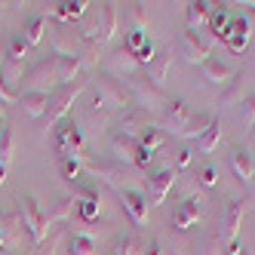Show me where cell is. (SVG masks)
<instances>
[{
	"label": "cell",
	"instance_id": "obj_28",
	"mask_svg": "<svg viewBox=\"0 0 255 255\" xmlns=\"http://www.w3.org/2000/svg\"><path fill=\"white\" fill-rule=\"evenodd\" d=\"M138 144L144 151H151V154H157L163 144H166V132L163 129H157V126H148V129L141 132V138H138Z\"/></svg>",
	"mask_w": 255,
	"mask_h": 255
},
{
	"label": "cell",
	"instance_id": "obj_38",
	"mask_svg": "<svg viewBox=\"0 0 255 255\" xmlns=\"http://www.w3.org/2000/svg\"><path fill=\"white\" fill-rule=\"evenodd\" d=\"M225 252V240L222 237H215V234H209L203 243H200V255H222Z\"/></svg>",
	"mask_w": 255,
	"mask_h": 255
},
{
	"label": "cell",
	"instance_id": "obj_42",
	"mask_svg": "<svg viewBox=\"0 0 255 255\" xmlns=\"http://www.w3.org/2000/svg\"><path fill=\"white\" fill-rule=\"evenodd\" d=\"M105 108H108V102H105V96L96 89V96H93V111H105Z\"/></svg>",
	"mask_w": 255,
	"mask_h": 255
},
{
	"label": "cell",
	"instance_id": "obj_8",
	"mask_svg": "<svg viewBox=\"0 0 255 255\" xmlns=\"http://www.w3.org/2000/svg\"><path fill=\"white\" fill-rule=\"evenodd\" d=\"M99 93L105 96V102L117 105L120 111H123V108H129V105H132V99H129V89H126V83H123V80H117L114 74H102V77H99Z\"/></svg>",
	"mask_w": 255,
	"mask_h": 255
},
{
	"label": "cell",
	"instance_id": "obj_43",
	"mask_svg": "<svg viewBox=\"0 0 255 255\" xmlns=\"http://www.w3.org/2000/svg\"><path fill=\"white\" fill-rule=\"evenodd\" d=\"M141 255H163V249H160V243H157V240H151V243H148V249H144Z\"/></svg>",
	"mask_w": 255,
	"mask_h": 255
},
{
	"label": "cell",
	"instance_id": "obj_20",
	"mask_svg": "<svg viewBox=\"0 0 255 255\" xmlns=\"http://www.w3.org/2000/svg\"><path fill=\"white\" fill-rule=\"evenodd\" d=\"M19 105H22V111L28 114V117H37V120H43V114H46V105H49V96L46 93H22V99H19Z\"/></svg>",
	"mask_w": 255,
	"mask_h": 255
},
{
	"label": "cell",
	"instance_id": "obj_32",
	"mask_svg": "<svg viewBox=\"0 0 255 255\" xmlns=\"http://www.w3.org/2000/svg\"><path fill=\"white\" fill-rule=\"evenodd\" d=\"M135 68H138V62H135L132 52H126V49L114 52V59H111V71H117V74H126V77H132V71H135Z\"/></svg>",
	"mask_w": 255,
	"mask_h": 255
},
{
	"label": "cell",
	"instance_id": "obj_5",
	"mask_svg": "<svg viewBox=\"0 0 255 255\" xmlns=\"http://www.w3.org/2000/svg\"><path fill=\"white\" fill-rule=\"evenodd\" d=\"M19 209H22V222H25V228H28V234H31V240L34 243H43L46 240V234H49V225H46V215H43V209H40V203L34 197H22L19 200Z\"/></svg>",
	"mask_w": 255,
	"mask_h": 255
},
{
	"label": "cell",
	"instance_id": "obj_10",
	"mask_svg": "<svg viewBox=\"0 0 255 255\" xmlns=\"http://www.w3.org/2000/svg\"><path fill=\"white\" fill-rule=\"evenodd\" d=\"M175 185V169L166 166V169H157L148 175V194H151V206H160L163 200H166V194L172 191Z\"/></svg>",
	"mask_w": 255,
	"mask_h": 255
},
{
	"label": "cell",
	"instance_id": "obj_24",
	"mask_svg": "<svg viewBox=\"0 0 255 255\" xmlns=\"http://www.w3.org/2000/svg\"><path fill=\"white\" fill-rule=\"evenodd\" d=\"M83 169L86 172H93L96 178H105V181H111L117 172H120V163H108V160H83Z\"/></svg>",
	"mask_w": 255,
	"mask_h": 255
},
{
	"label": "cell",
	"instance_id": "obj_40",
	"mask_svg": "<svg viewBox=\"0 0 255 255\" xmlns=\"http://www.w3.org/2000/svg\"><path fill=\"white\" fill-rule=\"evenodd\" d=\"M191 160H194V148L191 144H181V148L175 151V169H188Z\"/></svg>",
	"mask_w": 255,
	"mask_h": 255
},
{
	"label": "cell",
	"instance_id": "obj_19",
	"mask_svg": "<svg viewBox=\"0 0 255 255\" xmlns=\"http://www.w3.org/2000/svg\"><path fill=\"white\" fill-rule=\"evenodd\" d=\"M74 209H77V200L71 197V194H68V197H59L56 203H52V209H49V212H43V215H46V225L52 228V225H62V222H68Z\"/></svg>",
	"mask_w": 255,
	"mask_h": 255
},
{
	"label": "cell",
	"instance_id": "obj_44",
	"mask_svg": "<svg viewBox=\"0 0 255 255\" xmlns=\"http://www.w3.org/2000/svg\"><path fill=\"white\" fill-rule=\"evenodd\" d=\"M3 185H6V166L0 163V188H3Z\"/></svg>",
	"mask_w": 255,
	"mask_h": 255
},
{
	"label": "cell",
	"instance_id": "obj_29",
	"mask_svg": "<svg viewBox=\"0 0 255 255\" xmlns=\"http://www.w3.org/2000/svg\"><path fill=\"white\" fill-rule=\"evenodd\" d=\"M169 68H172V52H160V56L148 65V71H151V80L160 86L163 80H166V74H169Z\"/></svg>",
	"mask_w": 255,
	"mask_h": 255
},
{
	"label": "cell",
	"instance_id": "obj_36",
	"mask_svg": "<svg viewBox=\"0 0 255 255\" xmlns=\"http://www.w3.org/2000/svg\"><path fill=\"white\" fill-rule=\"evenodd\" d=\"M28 49H31V46L25 43V37H22V34H15V37L9 40L6 59H9V62H19V65H22V62H25V56H28Z\"/></svg>",
	"mask_w": 255,
	"mask_h": 255
},
{
	"label": "cell",
	"instance_id": "obj_21",
	"mask_svg": "<svg viewBox=\"0 0 255 255\" xmlns=\"http://www.w3.org/2000/svg\"><path fill=\"white\" fill-rule=\"evenodd\" d=\"M86 9H89L86 0H65V3H56V6H52V15H56V19H62V22H74V19H83Z\"/></svg>",
	"mask_w": 255,
	"mask_h": 255
},
{
	"label": "cell",
	"instance_id": "obj_30",
	"mask_svg": "<svg viewBox=\"0 0 255 255\" xmlns=\"http://www.w3.org/2000/svg\"><path fill=\"white\" fill-rule=\"evenodd\" d=\"M212 120H215L212 114H197V117H191L188 126L181 129V138H200V135L209 129V123H212Z\"/></svg>",
	"mask_w": 255,
	"mask_h": 255
},
{
	"label": "cell",
	"instance_id": "obj_1",
	"mask_svg": "<svg viewBox=\"0 0 255 255\" xmlns=\"http://www.w3.org/2000/svg\"><path fill=\"white\" fill-rule=\"evenodd\" d=\"M86 89V80H74V83H68V86H59L56 93H49V105H46V114H43V123L46 126H56L62 123V117L71 111V105L77 102V96Z\"/></svg>",
	"mask_w": 255,
	"mask_h": 255
},
{
	"label": "cell",
	"instance_id": "obj_13",
	"mask_svg": "<svg viewBox=\"0 0 255 255\" xmlns=\"http://www.w3.org/2000/svg\"><path fill=\"white\" fill-rule=\"evenodd\" d=\"M120 203H123L126 212H129V218H132L135 225L148 222V197H144L141 191H132V188L120 191Z\"/></svg>",
	"mask_w": 255,
	"mask_h": 255
},
{
	"label": "cell",
	"instance_id": "obj_22",
	"mask_svg": "<svg viewBox=\"0 0 255 255\" xmlns=\"http://www.w3.org/2000/svg\"><path fill=\"white\" fill-rule=\"evenodd\" d=\"M43 34H46V15H31V19L25 22V28H22L25 43L28 46H37L43 40Z\"/></svg>",
	"mask_w": 255,
	"mask_h": 255
},
{
	"label": "cell",
	"instance_id": "obj_27",
	"mask_svg": "<svg viewBox=\"0 0 255 255\" xmlns=\"http://www.w3.org/2000/svg\"><path fill=\"white\" fill-rule=\"evenodd\" d=\"M15 154V138H12V126L9 123H0V163L9 166V160Z\"/></svg>",
	"mask_w": 255,
	"mask_h": 255
},
{
	"label": "cell",
	"instance_id": "obj_14",
	"mask_svg": "<svg viewBox=\"0 0 255 255\" xmlns=\"http://www.w3.org/2000/svg\"><path fill=\"white\" fill-rule=\"evenodd\" d=\"M188 120H191L188 105L181 99H166V105H163V123H166L175 135H181V129L188 126Z\"/></svg>",
	"mask_w": 255,
	"mask_h": 255
},
{
	"label": "cell",
	"instance_id": "obj_6",
	"mask_svg": "<svg viewBox=\"0 0 255 255\" xmlns=\"http://www.w3.org/2000/svg\"><path fill=\"white\" fill-rule=\"evenodd\" d=\"M148 111L144 108H138V105H129V108H123V111L117 114V123H114V129H117V135H126V138H141V132L148 129Z\"/></svg>",
	"mask_w": 255,
	"mask_h": 255
},
{
	"label": "cell",
	"instance_id": "obj_45",
	"mask_svg": "<svg viewBox=\"0 0 255 255\" xmlns=\"http://www.w3.org/2000/svg\"><path fill=\"white\" fill-rule=\"evenodd\" d=\"M6 243V228H3V222H0V246Z\"/></svg>",
	"mask_w": 255,
	"mask_h": 255
},
{
	"label": "cell",
	"instance_id": "obj_18",
	"mask_svg": "<svg viewBox=\"0 0 255 255\" xmlns=\"http://www.w3.org/2000/svg\"><path fill=\"white\" fill-rule=\"evenodd\" d=\"M200 68H203V77H206L209 83H215V86H228V83L234 80V71H231L225 62H218V59H206Z\"/></svg>",
	"mask_w": 255,
	"mask_h": 255
},
{
	"label": "cell",
	"instance_id": "obj_17",
	"mask_svg": "<svg viewBox=\"0 0 255 255\" xmlns=\"http://www.w3.org/2000/svg\"><path fill=\"white\" fill-rule=\"evenodd\" d=\"M231 22H234V12L228 9V6H215L212 12H209V37L212 40H225V34L231 31Z\"/></svg>",
	"mask_w": 255,
	"mask_h": 255
},
{
	"label": "cell",
	"instance_id": "obj_35",
	"mask_svg": "<svg viewBox=\"0 0 255 255\" xmlns=\"http://www.w3.org/2000/svg\"><path fill=\"white\" fill-rule=\"evenodd\" d=\"M59 172H62L65 181H77L80 172H83V163L74 160V157H62V160H59Z\"/></svg>",
	"mask_w": 255,
	"mask_h": 255
},
{
	"label": "cell",
	"instance_id": "obj_15",
	"mask_svg": "<svg viewBox=\"0 0 255 255\" xmlns=\"http://www.w3.org/2000/svg\"><path fill=\"white\" fill-rule=\"evenodd\" d=\"M200 203H203L200 197H185V200H181L178 209L172 212V228H178V231L194 228L197 218H200Z\"/></svg>",
	"mask_w": 255,
	"mask_h": 255
},
{
	"label": "cell",
	"instance_id": "obj_41",
	"mask_svg": "<svg viewBox=\"0 0 255 255\" xmlns=\"http://www.w3.org/2000/svg\"><path fill=\"white\" fill-rule=\"evenodd\" d=\"M132 163H135L141 172H148V166L154 163V154H151V151H144L141 144H138V148H135V160H132Z\"/></svg>",
	"mask_w": 255,
	"mask_h": 255
},
{
	"label": "cell",
	"instance_id": "obj_2",
	"mask_svg": "<svg viewBox=\"0 0 255 255\" xmlns=\"http://www.w3.org/2000/svg\"><path fill=\"white\" fill-rule=\"evenodd\" d=\"M56 148L62 157H74V160H86V144H83V132L77 123L71 120H62L59 129H56Z\"/></svg>",
	"mask_w": 255,
	"mask_h": 255
},
{
	"label": "cell",
	"instance_id": "obj_7",
	"mask_svg": "<svg viewBox=\"0 0 255 255\" xmlns=\"http://www.w3.org/2000/svg\"><path fill=\"white\" fill-rule=\"evenodd\" d=\"M52 83H59V80H56V56L40 59V62L25 74L28 93H46V96H49V86H52Z\"/></svg>",
	"mask_w": 255,
	"mask_h": 255
},
{
	"label": "cell",
	"instance_id": "obj_23",
	"mask_svg": "<svg viewBox=\"0 0 255 255\" xmlns=\"http://www.w3.org/2000/svg\"><path fill=\"white\" fill-rule=\"evenodd\" d=\"M209 12H212V3H206V0H197V3H188L185 9V19H188V28H200L203 22H209Z\"/></svg>",
	"mask_w": 255,
	"mask_h": 255
},
{
	"label": "cell",
	"instance_id": "obj_37",
	"mask_svg": "<svg viewBox=\"0 0 255 255\" xmlns=\"http://www.w3.org/2000/svg\"><path fill=\"white\" fill-rule=\"evenodd\" d=\"M197 185H200V188H206V191H212V188L218 185V169L212 166V163H206V166L197 172Z\"/></svg>",
	"mask_w": 255,
	"mask_h": 255
},
{
	"label": "cell",
	"instance_id": "obj_3",
	"mask_svg": "<svg viewBox=\"0 0 255 255\" xmlns=\"http://www.w3.org/2000/svg\"><path fill=\"white\" fill-rule=\"evenodd\" d=\"M212 37L203 31H194L188 28L185 34H181V56H185L191 65H203L206 59H212Z\"/></svg>",
	"mask_w": 255,
	"mask_h": 255
},
{
	"label": "cell",
	"instance_id": "obj_11",
	"mask_svg": "<svg viewBox=\"0 0 255 255\" xmlns=\"http://www.w3.org/2000/svg\"><path fill=\"white\" fill-rule=\"evenodd\" d=\"M246 209H249V200H231V203H228V212H225V237H222L228 246L237 243V237H240V225H243Z\"/></svg>",
	"mask_w": 255,
	"mask_h": 255
},
{
	"label": "cell",
	"instance_id": "obj_9",
	"mask_svg": "<svg viewBox=\"0 0 255 255\" xmlns=\"http://www.w3.org/2000/svg\"><path fill=\"white\" fill-rule=\"evenodd\" d=\"M249 40H252V22L246 19V15H234L231 31L225 34V46L231 52H246Z\"/></svg>",
	"mask_w": 255,
	"mask_h": 255
},
{
	"label": "cell",
	"instance_id": "obj_46",
	"mask_svg": "<svg viewBox=\"0 0 255 255\" xmlns=\"http://www.w3.org/2000/svg\"><path fill=\"white\" fill-rule=\"evenodd\" d=\"M249 203H255V181H252V191H249Z\"/></svg>",
	"mask_w": 255,
	"mask_h": 255
},
{
	"label": "cell",
	"instance_id": "obj_31",
	"mask_svg": "<svg viewBox=\"0 0 255 255\" xmlns=\"http://www.w3.org/2000/svg\"><path fill=\"white\" fill-rule=\"evenodd\" d=\"M246 99V89H243V74H234V80L225 86L222 93V105H240Z\"/></svg>",
	"mask_w": 255,
	"mask_h": 255
},
{
	"label": "cell",
	"instance_id": "obj_16",
	"mask_svg": "<svg viewBox=\"0 0 255 255\" xmlns=\"http://www.w3.org/2000/svg\"><path fill=\"white\" fill-rule=\"evenodd\" d=\"M80 71H83L80 56H56V80H59V86H68V83L80 80Z\"/></svg>",
	"mask_w": 255,
	"mask_h": 255
},
{
	"label": "cell",
	"instance_id": "obj_26",
	"mask_svg": "<svg viewBox=\"0 0 255 255\" xmlns=\"http://www.w3.org/2000/svg\"><path fill=\"white\" fill-rule=\"evenodd\" d=\"M218 138H222V123L212 120V123H209V129L197 138V154H212V151H215V144H218Z\"/></svg>",
	"mask_w": 255,
	"mask_h": 255
},
{
	"label": "cell",
	"instance_id": "obj_25",
	"mask_svg": "<svg viewBox=\"0 0 255 255\" xmlns=\"http://www.w3.org/2000/svg\"><path fill=\"white\" fill-rule=\"evenodd\" d=\"M111 148H114V154H117L120 163H132V160H135L138 141H135V138H126V135H114V138H111Z\"/></svg>",
	"mask_w": 255,
	"mask_h": 255
},
{
	"label": "cell",
	"instance_id": "obj_4",
	"mask_svg": "<svg viewBox=\"0 0 255 255\" xmlns=\"http://www.w3.org/2000/svg\"><path fill=\"white\" fill-rule=\"evenodd\" d=\"M126 89H129V99L144 108V111H154V108L166 105V96H163V89L154 83V80H141V77H129V83H126Z\"/></svg>",
	"mask_w": 255,
	"mask_h": 255
},
{
	"label": "cell",
	"instance_id": "obj_33",
	"mask_svg": "<svg viewBox=\"0 0 255 255\" xmlns=\"http://www.w3.org/2000/svg\"><path fill=\"white\" fill-rule=\"evenodd\" d=\"M65 255H96V240H89V237H71L68 240V249Z\"/></svg>",
	"mask_w": 255,
	"mask_h": 255
},
{
	"label": "cell",
	"instance_id": "obj_34",
	"mask_svg": "<svg viewBox=\"0 0 255 255\" xmlns=\"http://www.w3.org/2000/svg\"><path fill=\"white\" fill-rule=\"evenodd\" d=\"M151 43V37H148V31H138V28H132L129 34H126V52H132V56H138V52Z\"/></svg>",
	"mask_w": 255,
	"mask_h": 255
},
{
	"label": "cell",
	"instance_id": "obj_12",
	"mask_svg": "<svg viewBox=\"0 0 255 255\" xmlns=\"http://www.w3.org/2000/svg\"><path fill=\"white\" fill-rule=\"evenodd\" d=\"M231 166H234V175L243 181V185H252L255 181V157L249 148H243V144H234L231 151Z\"/></svg>",
	"mask_w": 255,
	"mask_h": 255
},
{
	"label": "cell",
	"instance_id": "obj_39",
	"mask_svg": "<svg viewBox=\"0 0 255 255\" xmlns=\"http://www.w3.org/2000/svg\"><path fill=\"white\" fill-rule=\"evenodd\" d=\"M240 105H243V108H240L243 123H246V126H255V93H252V96H246Z\"/></svg>",
	"mask_w": 255,
	"mask_h": 255
}]
</instances>
